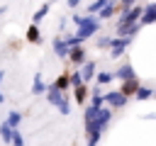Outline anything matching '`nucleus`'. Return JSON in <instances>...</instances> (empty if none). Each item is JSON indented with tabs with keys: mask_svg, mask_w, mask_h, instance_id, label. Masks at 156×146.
Listing matches in <instances>:
<instances>
[{
	"mask_svg": "<svg viewBox=\"0 0 156 146\" xmlns=\"http://www.w3.org/2000/svg\"><path fill=\"white\" fill-rule=\"evenodd\" d=\"M46 100L54 105V107H58V112L61 114H68L71 112V105H68V97L58 90V88H54V85H49L46 88Z\"/></svg>",
	"mask_w": 156,
	"mask_h": 146,
	"instance_id": "nucleus-1",
	"label": "nucleus"
},
{
	"mask_svg": "<svg viewBox=\"0 0 156 146\" xmlns=\"http://www.w3.org/2000/svg\"><path fill=\"white\" fill-rule=\"evenodd\" d=\"M127 102H129V97H127L122 90H110V92H105V107H110L112 112H115V109H122Z\"/></svg>",
	"mask_w": 156,
	"mask_h": 146,
	"instance_id": "nucleus-2",
	"label": "nucleus"
},
{
	"mask_svg": "<svg viewBox=\"0 0 156 146\" xmlns=\"http://www.w3.org/2000/svg\"><path fill=\"white\" fill-rule=\"evenodd\" d=\"M141 15H144V7H139V5H134L132 10H127V12H122V17L117 19V27H129V24H136V22L141 19Z\"/></svg>",
	"mask_w": 156,
	"mask_h": 146,
	"instance_id": "nucleus-3",
	"label": "nucleus"
},
{
	"mask_svg": "<svg viewBox=\"0 0 156 146\" xmlns=\"http://www.w3.org/2000/svg\"><path fill=\"white\" fill-rule=\"evenodd\" d=\"M129 44H132V39L129 36H115L112 39V46H110V56H122L127 49H129Z\"/></svg>",
	"mask_w": 156,
	"mask_h": 146,
	"instance_id": "nucleus-4",
	"label": "nucleus"
},
{
	"mask_svg": "<svg viewBox=\"0 0 156 146\" xmlns=\"http://www.w3.org/2000/svg\"><path fill=\"white\" fill-rule=\"evenodd\" d=\"M98 29H100V19H98V22H93V24L78 27V32H76L73 36H76V41H78V44H83V41H85V39H90V36H93Z\"/></svg>",
	"mask_w": 156,
	"mask_h": 146,
	"instance_id": "nucleus-5",
	"label": "nucleus"
},
{
	"mask_svg": "<svg viewBox=\"0 0 156 146\" xmlns=\"http://www.w3.org/2000/svg\"><path fill=\"white\" fill-rule=\"evenodd\" d=\"M115 78L122 80V83H124V80H134V78H136V71H134L129 63H124V66H119V68L115 71Z\"/></svg>",
	"mask_w": 156,
	"mask_h": 146,
	"instance_id": "nucleus-6",
	"label": "nucleus"
},
{
	"mask_svg": "<svg viewBox=\"0 0 156 146\" xmlns=\"http://www.w3.org/2000/svg\"><path fill=\"white\" fill-rule=\"evenodd\" d=\"M51 46H54V54H56L58 58H68V44H66L63 36H56V39L51 41Z\"/></svg>",
	"mask_w": 156,
	"mask_h": 146,
	"instance_id": "nucleus-7",
	"label": "nucleus"
},
{
	"mask_svg": "<svg viewBox=\"0 0 156 146\" xmlns=\"http://www.w3.org/2000/svg\"><path fill=\"white\" fill-rule=\"evenodd\" d=\"M68 61L76 63V66H83V63H85V49H83V46H73V49H68Z\"/></svg>",
	"mask_w": 156,
	"mask_h": 146,
	"instance_id": "nucleus-8",
	"label": "nucleus"
},
{
	"mask_svg": "<svg viewBox=\"0 0 156 146\" xmlns=\"http://www.w3.org/2000/svg\"><path fill=\"white\" fill-rule=\"evenodd\" d=\"M154 22H156V2H149V5L144 7V15H141L139 24L144 27V24H154Z\"/></svg>",
	"mask_w": 156,
	"mask_h": 146,
	"instance_id": "nucleus-9",
	"label": "nucleus"
},
{
	"mask_svg": "<svg viewBox=\"0 0 156 146\" xmlns=\"http://www.w3.org/2000/svg\"><path fill=\"white\" fill-rule=\"evenodd\" d=\"M46 83H44V78H41V73H37L34 75V80H32V95H46Z\"/></svg>",
	"mask_w": 156,
	"mask_h": 146,
	"instance_id": "nucleus-10",
	"label": "nucleus"
},
{
	"mask_svg": "<svg viewBox=\"0 0 156 146\" xmlns=\"http://www.w3.org/2000/svg\"><path fill=\"white\" fill-rule=\"evenodd\" d=\"M80 75H83V83L93 80V78H95V63H93V61H85V63L80 66Z\"/></svg>",
	"mask_w": 156,
	"mask_h": 146,
	"instance_id": "nucleus-11",
	"label": "nucleus"
},
{
	"mask_svg": "<svg viewBox=\"0 0 156 146\" xmlns=\"http://www.w3.org/2000/svg\"><path fill=\"white\" fill-rule=\"evenodd\" d=\"M119 90H122L127 97H134V95H136V90H139V80H136V78H134V80H124Z\"/></svg>",
	"mask_w": 156,
	"mask_h": 146,
	"instance_id": "nucleus-12",
	"label": "nucleus"
},
{
	"mask_svg": "<svg viewBox=\"0 0 156 146\" xmlns=\"http://www.w3.org/2000/svg\"><path fill=\"white\" fill-rule=\"evenodd\" d=\"M71 19H73V24H76V27H85V24L98 22V17H95V15H73Z\"/></svg>",
	"mask_w": 156,
	"mask_h": 146,
	"instance_id": "nucleus-13",
	"label": "nucleus"
},
{
	"mask_svg": "<svg viewBox=\"0 0 156 146\" xmlns=\"http://www.w3.org/2000/svg\"><path fill=\"white\" fill-rule=\"evenodd\" d=\"M139 29H141V24L136 22V24H129V27H117V36H134V34H139Z\"/></svg>",
	"mask_w": 156,
	"mask_h": 146,
	"instance_id": "nucleus-14",
	"label": "nucleus"
},
{
	"mask_svg": "<svg viewBox=\"0 0 156 146\" xmlns=\"http://www.w3.org/2000/svg\"><path fill=\"white\" fill-rule=\"evenodd\" d=\"M90 107H105V92H100V85L93 90V95H90Z\"/></svg>",
	"mask_w": 156,
	"mask_h": 146,
	"instance_id": "nucleus-15",
	"label": "nucleus"
},
{
	"mask_svg": "<svg viewBox=\"0 0 156 146\" xmlns=\"http://www.w3.org/2000/svg\"><path fill=\"white\" fill-rule=\"evenodd\" d=\"M117 10H119V5H117V2L112 0V2L107 5V7H102V10L98 12V19H110V17H112V15L117 12Z\"/></svg>",
	"mask_w": 156,
	"mask_h": 146,
	"instance_id": "nucleus-16",
	"label": "nucleus"
},
{
	"mask_svg": "<svg viewBox=\"0 0 156 146\" xmlns=\"http://www.w3.org/2000/svg\"><path fill=\"white\" fill-rule=\"evenodd\" d=\"M49 10H51V2H44V5H41V7H39L34 15H32V24H39V22H41V19L49 15Z\"/></svg>",
	"mask_w": 156,
	"mask_h": 146,
	"instance_id": "nucleus-17",
	"label": "nucleus"
},
{
	"mask_svg": "<svg viewBox=\"0 0 156 146\" xmlns=\"http://www.w3.org/2000/svg\"><path fill=\"white\" fill-rule=\"evenodd\" d=\"M12 134H15V129H12L7 122H2V124H0V139H2L5 144H12Z\"/></svg>",
	"mask_w": 156,
	"mask_h": 146,
	"instance_id": "nucleus-18",
	"label": "nucleus"
},
{
	"mask_svg": "<svg viewBox=\"0 0 156 146\" xmlns=\"http://www.w3.org/2000/svg\"><path fill=\"white\" fill-rule=\"evenodd\" d=\"M5 122H7L12 129H20V124H22V112H15V109L7 112V119H5Z\"/></svg>",
	"mask_w": 156,
	"mask_h": 146,
	"instance_id": "nucleus-19",
	"label": "nucleus"
},
{
	"mask_svg": "<svg viewBox=\"0 0 156 146\" xmlns=\"http://www.w3.org/2000/svg\"><path fill=\"white\" fill-rule=\"evenodd\" d=\"M110 2H112V0H93V2L88 5V15H98V12H100L102 7H107Z\"/></svg>",
	"mask_w": 156,
	"mask_h": 146,
	"instance_id": "nucleus-20",
	"label": "nucleus"
},
{
	"mask_svg": "<svg viewBox=\"0 0 156 146\" xmlns=\"http://www.w3.org/2000/svg\"><path fill=\"white\" fill-rule=\"evenodd\" d=\"M27 41H32V44H39V41H41V34H39V27H37V24H29V29H27Z\"/></svg>",
	"mask_w": 156,
	"mask_h": 146,
	"instance_id": "nucleus-21",
	"label": "nucleus"
},
{
	"mask_svg": "<svg viewBox=\"0 0 156 146\" xmlns=\"http://www.w3.org/2000/svg\"><path fill=\"white\" fill-rule=\"evenodd\" d=\"M85 97H88V88H85V85L73 88V100H76L78 105H83V102H85Z\"/></svg>",
	"mask_w": 156,
	"mask_h": 146,
	"instance_id": "nucleus-22",
	"label": "nucleus"
},
{
	"mask_svg": "<svg viewBox=\"0 0 156 146\" xmlns=\"http://www.w3.org/2000/svg\"><path fill=\"white\" fill-rule=\"evenodd\" d=\"M95 80H98V85H107V83H112V80H115V73L102 71V73H98V75H95Z\"/></svg>",
	"mask_w": 156,
	"mask_h": 146,
	"instance_id": "nucleus-23",
	"label": "nucleus"
},
{
	"mask_svg": "<svg viewBox=\"0 0 156 146\" xmlns=\"http://www.w3.org/2000/svg\"><path fill=\"white\" fill-rule=\"evenodd\" d=\"M51 85H54V88H58V90L63 92V90H66V88L71 85V80H68V73H63V75H58V78H56V80H54Z\"/></svg>",
	"mask_w": 156,
	"mask_h": 146,
	"instance_id": "nucleus-24",
	"label": "nucleus"
},
{
	"mask_svg": "<svg viewBox=\"0 0 156 146\" xmlns=\"http://www.w3.org/2000/svg\"><path fill=\"white\" fill-rule=\"evenodd\" d=\"M134 97H136L139 102H141V100H151V97H154V90H151V88L139 85V90H136V95H134Z\"/></svg>",
	"mask_w": 156,
	"mask_h": 146,
	"instance_id": "nucleus-25",
	"label": "nucleus"
},
{
	"mask_svg": "<svg viewBox=\"0 0 156 146\" xmlns=\"http://www.w3.org/2000/svg\"><path fill=\"white\" fill-rule=\"evenodd\" d=\"M68 80H71V85H73V88L85 85V83H83V75H80V68H78V71H73V73H68Z\"/></svg>",
	"mask_w": 156,
	"mask_h": 146,
	"instance_id": "nucleus-26",
	"label": "nucleus"
},
{
	"mask_svg": "<svg viewBox=\"0 0 156 146\" xmlns=\"http://www.w3.org/2000/svg\"><path fill=\"white\" fill-rule=\"evenodd\" d=\"M112 46V36H100L98 39V49H110Z\"/></svg>",
	"mask_w": 156,
	"mask_h": 146,
	"instance_id": "nucleus-27",
	"label": "nucleus"
},
{
	"mask_svg": "<svg viewBox=\"0 0 156 146\" xmlns=\"http://www.w3.org/2000/svg\"><path fill=\"white\" fill-rule=\"evenodd\" d=\"M12 146H24V136L20 134V129H15V134H12Z\"/></svg>",
	"mask_w": 156,
	"mask_h": 146,
	"instance_id": "nucleus-28",
	"label": "nucleus"
},
{
	"mask_svg": "<svg viewBox=\"0 0 156 146\" xmlns=\"http://www.w3.org/2000/svg\"><path fill=\"white\" fill-rule=\"evenodd\" d=\"M98 117V107H85V122H93Z\"/></svg>",
	"mask_w": 156,
	"mask_h": 146,
	"instance_id": "nucleus-29",
	"label": "nucleus"
},
{
	"mask_svg": "<svg viewBox=\"0 0 156 146\" xmlns=\"http://www.w3.org/2000/svg\"><path fill=\"white\" fill-rule=\"evenodd\" d=\"M80 5V0H68V7H78Z\"/></svg>",
	"mask_w": 156,
	"mask_h": 146,
	"instance_id": "nucleus-30",
	"label": "nucleus"
},
{
	"mask_svg": "<svg viewBox=\"0 0 156 146\" xmlns=\"http://www.w3.org/2000/svg\"><path fill=\"white\" fill-rule=\"evenodd\" d=\"M5 12H7V7H5V5H0V15H5Z\"/></svg>",
	"mask_w": 156,
	"mask_h": 146,
	"instance_id": "nucleus-31",
	"label": "nucleus"
},
{
	"mask_svg": "<svg viewBox=\"0 0 156 146\" xmlns=\"http://www.w3.org/2000/svg\"><path fill=\"white\" fill-rule=\"evenodd\" d=\"M0 102H5V95H2V90H0Z\"/></svg>",
	"mask_w": 156,
	"mask_h": 146,
	"instance_id": "nucleus-32",
	"label": "nucleus"
},
{
	"mask_svg": "<svg viewBox=\"0 0 156 146\" xmlns=\"http://www.w3.org/2000/svg\"><path fill=\"white\" fill-rule=\"evenodd\" d=\"M2 75H5V71H0V83H2Z\"/></svg>",
	"mask_w": 156,
	"mask_h": 146,
	"instance_id": "nucleus-33",
	"label": "nucleus"
}]
</instances>
